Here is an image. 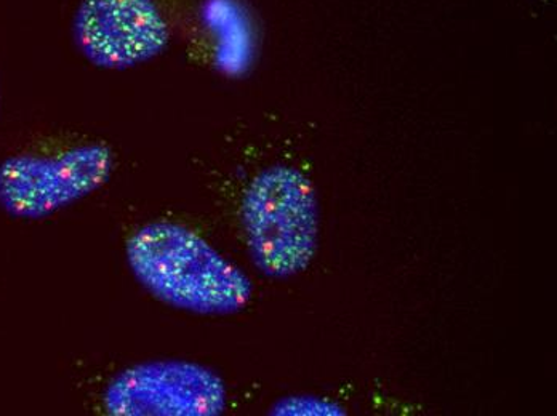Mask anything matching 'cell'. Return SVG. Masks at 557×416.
<instances>
[{"label": "cell", "mask_w": 557, "mask_h": 416, "mask_svg": "<svg viewBox=\"0 0 557 416\" xmlns=\"http://www.w3.org/2000/svg\"><path fill=\"white\" fill-rule=\"evenodd\" d=\"M114 172V154L88 143L53 155L15 154L0 162V207L20 219H42L98 191Z\"/></svg>", "instance_id": "3957f363"}, {"label": "cell", "mask_w": 557, "mask_h": 416, "mask_svg": "<svg viewBox=\"0 0 557 416\" xmlns=\"http://www.w3.org/2000/svg\"><path fill=\"white\" fill-rule=\"evenodd\" d=\"M85 59L101 70H128L164 52L168 20L156 0H83L73 22Z\"/></svg>", "instance_id": "5b68a950"}, {"label": "cell", "mask_w": 557, "mask_h": 416, "mask_svg": "<svg viewBox=\"0 0 557 416\" xmlns=\"http://www.w3.org/2000/svg\"><path fill=\"white\" fill-rule=\"evenodd\" d=\"M243 225L251 259L261 273L290 277L307 269L319 236L311 181L287 165L261 172L244 196Z\"/></svg>", "instance_id": "7a4b0ae2"}, {"label": "cell", "mask_w": 557, "mask_h": 416, "mask_svg": "<svg viewBox=\"0 0 557 416\" xmlns=\"http://www.w3.org/2000/svg\"><path fill=\"white\" fill-rule=\"evenodd\" d=\"M274 415H332V405L322 404L314 398H287L278 402Z\"/></svg>", "instance_id": "8992f818"}, {"label": "cell", "mask_w": 557, "mask_h": 416, "mask_svg": "<svg viewBox=\"0 0 557 416\" xmlns=\"http://www.w3.org/2000/svg\"><path fill=\"white\" fill-rule=\"evenodd\" d=\"M104 407L114 416H216L226 407V388L196 362L148 361L112 378Z\"/></svg>", "instance_id": "277c9868"}, {"label": "cell", "mask_w": 557, "mask_h": 416, "mask_svg": "<svg viewBox=\"0 0 557 416\" xmlns=\"http://www.w3.org/2000/svg\"><path fill=\"white\" fill-rule=\"evenodd\" d=\"M125 253L139 286L175 310L233 314L250 301L249 277L185 226L149 223L128 239Z\"/></svg>", "instance_id": "6da1fadb"}]
</instances>
